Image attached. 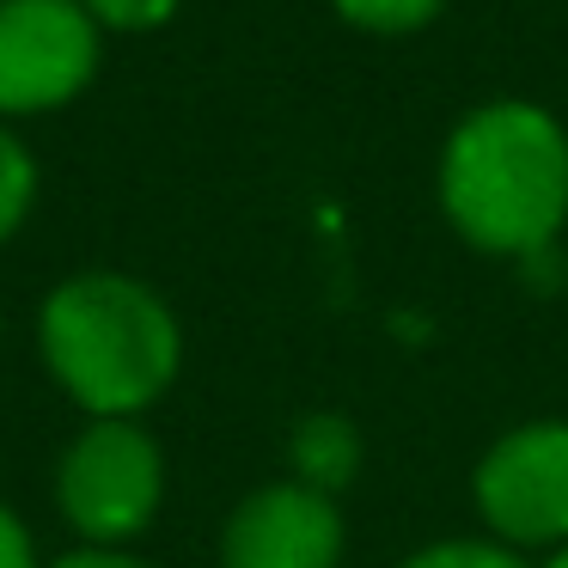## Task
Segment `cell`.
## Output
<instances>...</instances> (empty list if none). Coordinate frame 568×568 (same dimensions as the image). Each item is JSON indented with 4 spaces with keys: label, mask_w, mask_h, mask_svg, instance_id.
<instances>
[{
    "label": "cell",
    "mask_w": 568,
    "mask_h": 568,
    "mask_svg": "<svg viewBox=\"0 0 568 568\" xmlns=\"http://www.w3.org/2000/svg\"><path fill=\"white\" fill-rule=\"evenodd\" d=\"M440 214L470 251L531 263L568 226V129L531 99H483L446 129L434 165Z\"/></svg>",
    "instance_id": "cell-1"
},
{
    "label": "cell",
    "mask_w": 568,
    "mask_h": 568,
    "mask_svg": "<svg viewBox=\"0 0 568 568\" xmlns=\"http://www.w3.org/2000/svg\"><path fill=\"white\" fill-rule=\"evenodd\" d=\"M43 373L87 422H141L184 367V324L129 270H74L38 306Z\"/></svg>",
    "instance_id": "cell-2"
},
{
    "label": "cell",
    "mask_w": 568,
    "mask_h": 568,
    "mask_svg": "<svg viewBox=\"0 0 568 568\" xmlns=\"http://www.w3.org/2000/svg\"><path fill=\"white\" fill-rule=\"evenodd\" d=\"M165 507V446L148 422H80L55 458V514L74 544L129 550Z\"/></svg>",
    "instance_id": "cell-3"
},
{
    "label": "cell",
    "mask_w": 568,
    "mask_h": 568,
    "mask_svg": "<svg viewBox=\"0 0 568 568\" xmlns=\"http://www.w3.org/2000/svg\"><path fill=\"white\" fill-rule=\"evenodd\" d=\"M470 501L507 550H562L568 544V422L531 416L483 446L470 470Z\"/></svg>",
    "instance_id": "cell-4"
},
{
    "label": "cell",
    "mask_w": 568,
    "mask_h": 568,
    "mask_svg": "<svg viewBox=\"0 0 568 568\" xmlns=\"http://www.w3.org/2000/svg\"><path fill=\"white\" fill-rule=\"evenodd\" d=\"M104 68V31L80 0H0V123L74 104Z\"/></svg>",
    "instance_id": "cell-5"
},
{
    "label": "cell",
    "mask_w": 568,
    "mask_h": 568,
    "mask_svg": "<svg viewBox=\"0 0 568 568\" xmlns=\"http://www.w3.org/2000/svg\"><path fill=\"white\" fill-rule=\"evenodd\" d=\"M348 526L336 495L275 477L251 489L221 526V568H343Z\"/></svg>",
    "instance_id": "cell-6"
},
{
    "label": "cell",
    "mask_w": 568,
    "mask_h": 568,
    "mask_svg": "<svg viewBox=\"0 0 568 568\" xmlns=\"http://www.w3.org/2000/svg\"><path fill=\"white\" fill-rule=\"evenodd\" d=\"M361 428L343 416V409H306L287 434V477L306 483V489L343 495L361 470Z\"/></svg>",
    "instance_id": "cell-7"
},
{
    "label": "cell",
    "mask_w": 568,
    "mask_h": 568,
    "mask_svg": "<svg viewBox=\"0 0 568 568\" xmlns=\"http://www.w3.org/2000/svg\"><path fill=\"white\" fill-rule=\"evenodd\" d=\"M38 153L19 141V129L0 123V245H13L19 226L31 221V209H38Z\"/></svg>",
    "instance_id": "cell-8"
},
{
    "label": "cell",
    "mask_w": 568,
    "mask_h": 568,
    "mask_svg": "<svg viewBox=\"0 0 568 568\" xmlns=\"http://www.w3.org/2000/svg\"><path fill=\"white\" fill-rule=\"evenodd\" d=\"M331 13L361 38H416L446 13V0H331Z\"/></svg>",
    "instance_id": "cell-9"
},
{
    "label": "cell",
    "mask_w": 568,
    "mask_h": 568,
    "mask_svg": "<svg viewBox=\"0 0 568 568\" xmlns=\"http://www.w3.org/2000/svg\"><path fill=\"white\" fill-rule=\"evenodd\" d=\"M397 568H531V562L483 531V538H434L422 550H409Z\"/></svg>",
    "instance_id": "cell-10"
},
{
    "label": "cell",
    "mask_w": 568,
    "mask_h": 568,
    "mask_svg": "<svg viewBox=\"0 0 568 568\" xmlns=\"http://www.w3.org/2000/svg\"><path fill=\"white\" fill-rule=\"evenodd\" d=\"M80 7L99 19V31H129V38L160 31L184 13V0H80Z\"/></svg>",
    "instance_id": "cell-11"
},
{
    "label": "cell",
    "mask_w": 568,
    "mask_h": 568,
    "mask_svg": "<svg viewBox=\"0 0 568 568\" xmlns=\"http://www.w3.org/2000/svg\"><path fill=\"white\" fill-rule=\"evenodd\" d=\"M0 568H43L31 526H26V519H19L7 501H0Z\"/></svg>",
    "instance_id": "cell-12"
},
{
    "label": "cell",
    "mask_w": 568,
    "mask_h": 568,
    "mask_svg": "<svg viewBox=\"0 0 568 568\" xmlns=\"http://www.w3.org/2000/svg\"><path fill=\"white\" fill-rule=\"evenodd\" d=\"M43 568H153V562H141L135 550H99V544H74V550H62L55 562H43Z\"/></svg>",
    "instance_id": "cell-13"
},
{
    "label": "cell",
    "mask_w": 568,
    "mask_h": 568,
    "mask_svg": "<svg viewBox=\"0 0 568 568\" xmlns=\"http://www.w3.org/2000/svg\"><path fill=\"white\" fill-rule=\"evenodd\" d=\"M531 568H568V544H562V550H544Z\"/></svg>",
    "instance_id": "cell-14"
},
{
    "label": "cell",
    "mask_w": 568,
    "mask_h": 568,
    "mask_svg": "<svg viewBox=\"0 0 568 568\" xmlns=\"http://www.w3.org/2000/svg\"><path fill=\"white\" fill-rule=\"evenodd\" d=\"M0 331H7V324H0Z\"/></svg>",
    "instance_id": "cell-15"
}]
</instances>
